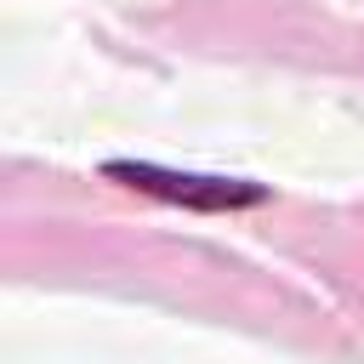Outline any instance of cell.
<instances>
[{
    "instance_id": "6da1fadb",
    "label": "cell",
    "mask_w": 364,
    "mask_h": 364,
    "mask_svg": "<svg viewBox=\"0 0 364 364\" xmlns=\"http://www.w3.org/2000/svg\"><path fill=\"white\" fill-rule=\"evenodd\" d=\"M102 176H108V182H125V188H136V193H154V199L188 205V210H239V205H256V199H262V188H256V182L165 171V165H148V159H108V165H102Z\"/></svg>"
}]
</instances>
